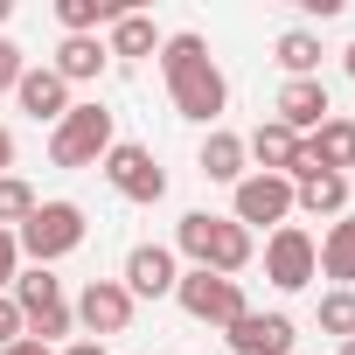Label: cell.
<instances>
[{"label": "cell", "instance_id": "52a82bcc", "mask_svg": "<svg viewBox=\"0 0 355 355\" xmlns=\"http://www.w3.org/2000/svg\"><path fill=\"white\" fill-rule=\"evenodd\" d=\"M265 279H272L279 293H300V286L320 279V251H313V237H306L300 223H279V230L265 237Z\"/></svg>", "mask_w": 355, "mask_h": 355}, {"label": "cell", "instance_id": "8fae6325", "mask_svg": "<svg viewBox=\"0 0 355 355\" xmlns=\"http://www.w3.org/2000/svg\"><path fill=\"white\" fill-rule=\"evenodd\" d=\"M286 216H293V182L286 174H244L237 182V216L230 223L258 230V223H286Z\"/></svg>", "mask_w": 355, "mask_h": 355}, {"label": "cell", "instance_id": "e0dca14e", "mask_svg": "<svg viewBox=\"0 0 355 355\" xmlns=\"http://www.w3.org/2000/svg\"><path fill=\"white\" fill-rule=\"evenodd\" d=\"M105 63H112V49L98 42V35H63V49H56V77L63 84H91V77H105Z\"/></svg>", "mask_w": 355, "mask_h": 355}, {"label": "cell", "instance_id": "8992f818", "mask_svg": "<svg viewBox=\"0 0 355 355\" xmlns=\"http://www.w3.org/2000/svg\"><path fill=\"white\" fill-rule=\"evenodd\" d=\"M98 167H105V182H112L125 202H160V196H167V167H160L153 146H139V139H119Z\"/></svg>", "mask_w": 355, "mask_h": 355}, {"label": "cell", "instance_id": "ba28073f", "mask_svg": "<svg viewBox=\"0 0 355 355\" xmlns=\"http://www.w3.org/2000/svg\"><path fill=\"white\" fill-rule=\"evenodd\" d=\"M70 313H77L84 341H105V334H125V327H132V293H125L119 279H91Z\"/></svg>", "mask_w": 355, "mask_h": 355}, {"label": "cell", "instance_id": "6da1fadb", "mask_svg": "<svg viewBox=\"0 0 355 355\" xmlns=\"http://www.w3.org/2000/svg\"><path fill=\"white\" fill-rule=\"evenodd\" d=\"M160 77H167L174 112L216 132V119H223V105H230V84H223V70H216V56H209V42H202L196 28H182V35L160 42Z\"/></svg>", "mask_w": 355, "mask_h": 355}, {"label": "cell", "instance_id": "836d02e7", "mask_svg": "<svg viewBox=\"0 0 355 355\" xmlns=\"http://www.w3.org/2000/svg\"><path fill=\"white\" fill-rule=\"evenodd\" d=\"M8 15H15V0H0V21H8Z\"/></svg>", "mask_w": 355, "mask_h": 355}, {"label": "cell", "instance_id": "9a60e30c", "mask_svg": "<svg viewBox=\"0 0 355 355\" xmlns=\"http://www.w3.org/2000/svg\"><path fill=\"white\" fill-rule=\"evenodd\" d=\"M293 209H306V216H348V174H327V167L300 174V182H293Z\"/></svg>", "mask_w": 355, "mask_h": 355}, {"label": "cell", "instance_id": "83f0119b", "mask_svg": "<svg viewBox=\"0 0 355 355\" xmlns=\"http://www.w3.org/2000/svg\"><path fill=\"white\" fill-rule=\"evenodd\" d=\"M21 70H28V56H21L8 35H0V91H15V84H21Z\"/></svg>", "mask_w": 355, "mask_h": 355}, {"label": "cell", "instance_id": "f546056e", "mask_svg": "<svg viewBox=\"0 0 355 355\" xmlns=\"http://www.w3.org/2000/svg\"><path fill=\"white\" fill-rule=\"evenodd\" d=\"M0 355H56V348H42V341H28V334H21L15 348H0Z\"/></svg>", "mask_w": 355, "mask_h": 355}, {"label": "cell", "instance_id": "5bb4252c", "mask_svg": "<svg viewBox=\"0 0 355 355\" xmlns=\"http://www.w3.org/2000/svg\"><path fill=\"white\" fill-rule=\"evenodd\" d=\"M15 98H21V112H28L35 125H42V119L56 125V119L70 112V84H63V77H56L49 63H42V70H21V84H15Z\"/></svg>", "mask_w": 355, "mask_h": 355}, {"label": "cell", "instance_id": "1f68e13d", "mask_svg": "<svg viewBox=\"0 0 355 355\" xmlns=\"http://www.w3.org/2000/svg\"><path fill=\"white\" fill-rule=\"evenodd\" d=\"M8 167H15V132L0 125V174H8Z\"/></svg>", "mask_w": 355, "mask_h": 355}, {"label": "cell", "instance_id": "ac0fdd59", "mask_svg": "<svg viewBox=\"0 0 355 355\" xmlns=\"http://www.w3.org/2000/svg\"><path fill=\"white\" fill-rule=\"evenodd\" d=\"M306 160H313V167H327V174L355 167V119H327L320 132H306Z\"/></svg>", "mask_w": 355, "mask_h": 355}, {"label": "cell", "instance_id": "d6986e66", "mask_svg": "<svg viewBox=\"0 0 355 355\" xmlns=\"http://www.w3.org/2000/svg\"><path fill=\"white\" fill-rule=\"evenodd\" d=\"M313 251H320V272H327L334 286H348V293H355V216H334V223H327V237H320Z\"/></svg>", "mask_w": 355, "mask_h": 355}, {"label": "cell", "instance_id": "ffe728a7", "mask_svg": "<svg viewBox=\"0 0 355 355\" xmlns=\"http://www.w3.org/2000/svg\"><path fill=\"white\" fill-rule=\"evenodd\" d=\"M15 306H21V327L35 320V313H49V306H63V279L49 272V265H28L21 279H15V293H8Z\"/></svg>", "mask_w": 355, "mask_h": 355}, {"label": "cell", "instance_id": "cb8c5ba5", "mask_svg": "<svg viewBox=\"0 0 355 355\" xmlns=\"http://www.w3.org/2000/svg\"><path fill=\"white\" fill-rule=\"evenodd\" d=\"M28 216H35V189L21 174H0V230H21Z\"/></svg>", "mask_w": 355, "mask_h": 355}, {"label": "cell", "instance_id": "603a6c76", "mask_svg": "<svg viewBox=\"0 0 355 355\" xmlns=\"http://www.w3.org/2000/svg\"><path fill=\"white\" fill-rule=\"evenodd\" d=\"M272 56H279L286 77H320V35H313V28H286V35L272 42Z\"/></svg>", "mask_w": 355, "mask_h": 355}, {"label": "cell", "instance_id": "d6a6232c", "mask_svg": "<svg viewBox=\"0 0 355 355\" xmlns=\"http://www.w3.org/2000/svg\"><path fill=\"white\" fill-rule=\"evenodd\" d=\"M341 70H348V77H355V42H348V56H341Z\"/></svg>", "mask_w": 355, "mask_h": 355}, {"label": "cell", "instance_id": "4316f807", "mask_svg": "<svg viewBox=\"0 0 355 355\" xmlns=\"http://www.w3.org/2000/svg\"><path fill=\"white\" fill-rule=\"evenodd\" d=\"M15 279H21V244H15V230H0V293Z\"/></svg>", "mask_w": 355, "mask_h": 355}, {"label": "cell", "instance_id": "7402d4cb", "mask_svg": "<svg viewBox=\"0 0 355 355\" xmlns=\"http://www.w3.org/2000/svg\"><path fill=\"white\" fill-rule=\"evenodd\" d=\"M119 15H125V0H56L63 35H98V28H112Z\"/></svg>", "mask_w": 355, "mask_h": 355}, {"label": "cell", "instance_id": "30bf717a", "mask_svg": "<svg viewBox=\"0 0 355 355\" xmlns=\"http://www.w3.org/2000/svg\"><path fill=\"white\" fill-rule=\"evenodd\" d=\"M272 112H279V125H286V132H300V139H306V132H320V125L334 119V105H327V84H320V77H286V84H279V98H272Z\"/></svg>", "mask_w": 355, "mask_h": 355}, {"label": "cell", "instance_id": "5b68a950", "mask_svg": "<svg viewBox=\"0 0 355 355\" xmlns=\"http://www.w3.org/2000/svg\"><path fill=\"white\" fill-rule=\"evenodd\" d=\"M174 300H182V313H189V320H209V327H230V320H244V313H251L237 279H216V272H196V265L174 279Z\"/></svg>", "mask_w": 355, "mask_h": 355}, {"label": "cell", "instance_id": "7c38bea8", "mask_svg": "<svg viewBox=\"0 0 355 355\" xmlns=\"http://www.w3.org/2000/svg\"><path fill=\"white\" fill-rule=\"evenodd\" d=\"M223 341H230V355H293V320L286 313H244V320H230L223 327Z\"/></svg>", "mask_w": 355, "mask_h": 355}, {"label": "cell", "instance_id": "3957f363", "mask_svg": "<svg viewBox=\"0 0 355 355\" xmlns=\"http://www.w3.org/2000/svg\"><path fill=\"white\" fill-rule=\"evenodd\" d=\"M119 146V132H112V112L91 98V105H70L56 125H49V160L56 167H98L105 153Z\"/></svg>", "mask_w": 355, "mask_h": 355}, {"label": "cell", "instance_id": "d4e9b609", "mask_svg": "<svg viewBox=\"0 0 355 355\" xmlns=\"http://www.w3.org/2000/svg\"><path fill=\"white\" fill-rule=\"evenodd\" d=\"M320 327H327V334H341V341H355V293H348V286L320 293Z\"/></svg>", "mask_w": 355, "mask_h": 355}, {"label": "cell", "instance_id": "e575fe53", "mask_svg": "<svg viewBox=\"0 0 355 355\" xmlns=\"http://www.w3.org/2000/svg\"><path fill=\"white\" fill-rule=\"evenodd\" d=\"M334 355H355V341H341V348H334Z\"/></svg>", "mask_w": 355, "mask_h": 355}, {"label": "cell", "instance_id": "44dd1931", "mask_svg": "<svg viewBox=\"0 0 355 355\" xmlns=\"http://www.w3.org/2000/svg\"><path fill=\"white\" fill-rule=\"evenodd\" d=\"M202 174L237 189V182H244V132H223V125H216V132L202 139Z\"/></svg>", "mask_w": 355, "mask_h": 355}, {"label": "cell", "instance_id": "4dcf8cb0", "mask_svg": "<svg viewBox=\"0 0 355 355\" xmlns=\"http://www.w3.org/2000/svg\"><path fill=\"white\" fill-rule=\"evenodd\" d=\"M56 355H105V341H84V334H77V341H70V348H56Z\"/></svg>", "mask_w": 355, "mask_h": 355}, {"label": "cell", "instance_id": "4fadbf2b", "mask_svg": "<svg viewBox=\"0 0 355 355\" xmlns=\"http://www.w3.org/2000/svg\"><path fill=\"white\" fill-rule=\"evenodd\" d=\"M244 160H258V174H286V182H293V167H300V132H286L279 119H265V125L244 139Z\"/></svg>", "mask_w": 355, "mask_h": 355}, {"label": "cell", "instance_id": "2e32d148", "mask_svg": "<svg viewBox=\"0 0 355 355\" xmlns=\"http://www.w3.org/2000/svg\"><path fill=\"white\" fill-rule=\"evenodd\" d=\"M160 28H153V15H139V8H125L119 21H112V35H105V49L112 56H125V63H139V56H160Z\"/></svg>", "mask_w": 355, "mask_h": 355}, {"label": "cell", "instance_id": "7a4b0ae2", "mask_svg": "<svg viewBox=\"0 0 355 355\" xmlns=\"http://www.w3.org/2000/svg\"><path fill=\"white\" fill-rule=\"evenodd\" d=\"M174 251H182L196 272H216V279H237V272L258 258L251 230L230 223V216H209V209H189L182 223H174Z\"/></svg>", "mask_w": 355, "mask_h": 355}, {"label": "cell", "instance_id": "277c9868", "mask_svg": "<svg viewBox=\"0 0 355 355\" xmlns=\"http://www.w3.org/2000/svg\"><path fill=\"white\" fill-rule=\"evenodd\" d=\"M84 209L77 202H35V216L15 230V244H21V258H35V265H56V258H70L77 244H84Z\"/></svg>", "mask_w": 355, "mask_h": 355}, {"label": "cell", "instance_id": "484cf974", "mask_svg": "<svg viewBox=\"0 0 355 355\" xmlns=\"http://www.w3.org/2000/svg\"><path fill=\"white\" fill-rule=\"evenodd\" d=\"M70 327H77V313H70V300H63V306H49V313H35V320H28V341L56 348V341H63Z\"/></svg>", "mask_w": 355, "mask_h": 355}, {"label": "cell", "instance_id": "f1b7e54d", "mask_svg": "<svg viewBox=\"0 0 355 355\" xmlns=\"http://www.w3.org/2000/svg\"><path fill=\"white\" fill-rule=\"evenodd\" d=\"M21 334H28V327H21V306H15L8 293H0V348H15Z\"/></svg>", "mask_w": 355, "mask_h": 355}, {"label": "cell", "instance_id": "9c48e42d", "mask_svg": "<svg viewBox=\"0 0 355 355\" xmlns=\"http://www.w3.org/2000/svg\"><path fill=\"white\" fill-rule=\"evenodd\" d=\"M174 279H182V265H174V251H167V244H132V251H125L119 286L132 293V306H139V300H167V293H174Z\"/></svg>", "mask_w": 355, "mask_h": 355}]
</instances>
